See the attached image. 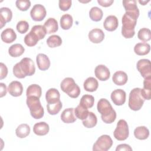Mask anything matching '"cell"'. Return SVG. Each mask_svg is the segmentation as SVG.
Wrapping results in <instances>:
<instances>
[{
  "label": "cell",
  "instance_id": "4316f807",
  "mask_svg": "<svg viewBox=\"0 0 151 151\" xmlns=\"http://www.w3.org/2000/svg\"><path fill=\"white\" fill-rule=\"evenodd\" d=\"M150 50V46L146 42H139L135 45L134 51L138 55H145L147 54Z\"/></svg>",
  "mask_w": 151,
  "mask_h": 151
},
{
  "label": "cell",
  "instance_id": "7c38bea8",
  "mask_svg": "<svg viewBox=\"0 0 151 151\" xmlns=\"http://www.w3.org/2000/svg\"><path fill=\"white\" fill-rule=\"evenodd\" d=\"M94 73L96 77L100 81H106L110 76L109 69L103 64L99 65L95 68Z\"/></svg>",
  "mask_w": 151,
  "mask_h": 151
},
{
  "label": "cell",
  "instance_id": "d4e9b609",
  "mask_svg": "<svg viewBox=\"0 0 151 151\" xmlns=\"http://www.w3.org/2000/svg\"><path fill=\"white\" fill-rule=\"evenodd\" d=\"M83 86L86 91L88 92H93L97 89L99 87V83L95 78L90 77L84 81Z\"/></svg>",
  "mask_w": 151,
  "mask_h": 151
},
{
  "label": "cell",
  "instance_id": "836d02e7",
  "mask_svg": "<svg viewBox=\"0 0 151 151\" xmlns=\"http://www.w3.org/2000/svg\"><path fill=\"white\" fill-rule=\"evenodd\" d=\"M97 123V119L96 114L91 112L89 111L88 115L87 118L83 120V124L87 128H92L94 127Z\"/></svg>",
  "mask_w": 151,
  "mask_h": 151
},
{
  "label": "cell",
  "instance_id": "d6986e66",
  "mask_svg": "<svg viewBox=\"0 0 151 151\" xmlns=\"http://www.w3.org/2000/svg\"><path fill=\"white\" fill-rule=\"evenodd\" d=\"M1 37L2 41L6 44H9L16 40L17 34L13 29L8 28L2 32Z\"/></svg>",
  "mask_w": 151,
  "mask_h": 151
},
{
  "label": "cell",
  "instance_id": "7dc6e473",
  "mask_svg": "<svg viewBox=\"0 0 151 151\" xmlns=\"http://www.w3.org/2000/svg\"><path fill=\"white\" fill-rule=\"evenodd\" d=\"M113 0H97V2L103 7H108L113 3Z\"/></svg>",
  "mask_w": 151,
  "mask_h": 151
},
{
  "label": "cell",
  "instance_id": "44dd1931",
  "mask_svg": "<svg viewBox=\"0 0 151 151\" xmlns=\"http://www.w3.org/2000/svg\"><path fill=\"white\" fill-rule=\"evenodd\" d=\"M49 130V125L44 122L37 123L33 127L34 133L38 136L46 135L48 133Z\"/></svg>",
  "mask_w": 151,
  "mask_h": 151
},
{
  "label": "cell",
  "instance_id": "8992f818",
  "mask_svg": "<svg viewBox=\"0 0 151 151\" xmlns=\"http://www.w3.org/2000/svg\"><path fill=\"white\" fill-rule=\"evenodd\" d=\"M140 88H134L132 89L129 97V107L134 111L139 110L145 101V99L141 95Z\"/></svg>",
  "mask_w": 151,
  "mask_h": 151
},
{
  "label": "cell",
  "instance_id": "74e56055",
  "mask_svg": "<svg viewBox=\"0 0 151 151\" xmlns=\"http://www.w3.org/2000/svg\"><path fill=\"white\" fill-rule=\"evenodd\" d=\"M47 44L50 48L59 47L62 44V39L59 35H52L47 38Z\"/></svg>",
  "mask_w": 151,
  "mask_h": 151
},
{
  "label": "cell",
  "instance_id": "52a82bcc",
  "mask_svg": "<svg viewBox=\"0 0 151 151\" xmlns=\"http://www.w3.org/2000/svg\"><path fill=\"white\" fill-rule=\"evenodd\" d=\"M129 134V130L127 123L123 119H120L117 123L113 135L116 139L119 141L126 140Z\"/></svg>",
  "mask_w": 151,
  "mask_h": 151
},
{
  "label": "cell",
  "instance_id": "7bdbcfd3",
  "mask_svg": "<svg viewBox=\"0 0 151 151\" xmlns=\"http://www.w3.org/2000/svg\"><path fill=\"white\" fill-rule=\"evenodd\" d=\"M29 28V24L26 21H20L17 24V30L20 34H24L27 32Z\"/></svg>",
  "mask_w": 151,
  "mask_h": 151
},
{
  "label": "cell",
  "instance_id": "ac0fdd59",
  "mask_svg": "<svg viewBox=\"0 0 151 151\" xmlns=\"http://www.w3.org/2000/svg\"><path fill=\"white\" fill-rule=\"evenodd\" d=\"M36 61L38 67L40 70H47L50 66V59L47 55L44 54H38L36 58Z\"/></svg>",
  "mask_w": 151,
  "mask_h": 151
},
{
  "label": "cell",
  "instance_id": "bcb514c9",
  "mask_svg": "<svg viewBox=\"0 0 151 151\" xmlns=\"http://www.w3.org/2000/svg\"><path fill=\"white\" fill-rule=\"evenodd\" d=\"M116 150V151H122V150L132 151V148L130 147V145H129L127 144H120L117 146Z\"/></svg>",
  "mask_w": 151,
  "mask_h": 151
},
{
  "label": "cell",
  "instance_id": "e0dca14e",
  "mask_svg": "<svg viewBox=\"0 0 151 151\" xmlns=\"http://www.w3.org/2000/svg\"><path fill=\"white\" fill-rule=\"evenodd\" d=\"M12 17V12L11 10L7 7H2L0 9V24L1 28L5 25L6 22L11 21Z\"/></svg>",
  "mask_w": 151,
  "mask_h": 151
},
{
  "label": "cell",
  "instance_id": "5b68a950",
  "mask_svg": "<svg viewBox=\"0 0 151 151\" xmlns=\"http://www.w3.org/2000/svg\"><path fill=\"white\" fill-rule=\"evenodd\" d=\"M60 88L69 97L75 99L80 94V88L75 83L74 79L71 77L65 78L61 83Z\"/></svg>",
  "mask_w": 151,
  "mask_h": 151
},
{
  "label": "cell",
  "instance_id": "ba28073f",
  "mask_svg": "<svg viewBox=\"0 0 151 151\" xmlns=\"http://www.w3.org/2000/svg\"><path fill=\"white\" fill-rule=\"evenodd\" d=\"M113 145V140L110 136L103 134L100 136L93 146L94 151H107Z\"/></svg>",
  "mask_w": 151,
  "mask_h": 151
},
{
  "label": "cell",
  "instance_id": "2e32d148",
  "mask_svg": "<svg viewBox=\"0 0 151 151\" xmlns=\"http://www.w3.org/2000/svg\"><path fill=\"white\" fill-rule=\"evenodd\" d=\"M119 25L117 18L114 15H109L105 19L103 26L106 30L109 31H113L116 30Z\"/></svg>",
  "mask_w": 151,
  "mask_h": 151
},
{
  "label": "cell",
  "instance_id": "d590c367",
  "mask_svg": "<svg viewBox=\"0 0 151 151\" xmlns=\"http://www.w3.org/2000/svg\"><path fill=\"white\" fill-rule=\"evenodd\" d=\"M88 113L89 111L88 110V109L84 107V106L80 104L74 109V114L76 115V118L82 120L87 118V117L88 115Z\"/></svg>",
  "mask_w": 151,
  "mask_h": 151
},
{
  "label": "cell",
  "instance_id": "681fc988",
  "mask_svg": "<svg viewBox=\"0 0 151 151\" xmlns=\"http://www.w3.org/2000/svg\"><path fill=\"white\" fill-rule=\"evenodd\" d=\"M149 2V0H148V1H139V2L140 3V4H141L142 5H146L147 2Z\"/></svg>",
  "mask_w": 151,
  "mask_h": 151
},
{
  "label": "cell",
  "instance_id": "f6af8a7d",
  "mask_svg": "<svg viewBox=\"0 0 151 151\" xmlns=\"http://www.w3.org/2000/svg\"><path fill=\"white\" fill-rule=\"evenodd\" d=\"M0 67H1V74H0V79L2 80L5 78L8 74V68L3 63H0Z\"/></svg>",
  "mask_w": 151,
  "mask_h": 151
},
{
  "label": "cell",
  "instance_id": "484cf974",
  "mask_svg": "<svg viewBox=\"0 0 151 151\" xmlns=\"http://www.w3.org/2000/svg\"><path fill=\"white\" fill-rule=\"evenodd\" d=\"M44 27H45L47 34H52L57 31L58 25L57 21L54 18H49L44 23Z\"/></svg>",
  "mask_w": 151,
  "mask_h": 151
},
{
  "label": "cell",
  "instance_id": "ab89813d",
  "mask_svg": "<svg viewBox=\"0 0 151 151\" xmlns=\"http://www.w3.org/2000/svg\"><path fill=\"white\" fill-rule=\"evenodd\" d=\"M137 37L140 40L143 42H147L151 39V31L147 28H141L138 31Z\"/></svg>",
  "mask_w": 151,
  "mask_h": 151
},
{
  "label": "cell",
  "instance_id": "5bb4252c",
  "mask_svg": "<svg viewBox=\"0 0 151 151\" xmlns=\"http://www.w3.org/2000/svg\"><path fill=\"white\" fill-rule=\"evenodd\" d=\"M8 91L9 94L14 97L20 96L23 92V86L19 81H13L9 83Z\"/></svg>",
  "mask_w": 151,
  "mask_h": 151
},
{
  "label": "cell",
  "instance_id": "9c48e42d",
  "mask_svg": "<svg viewBox=\"0 0 151 151\" xmlns=\"http://www.w3.org/2000/svg\"><path fill=\"white\" fill-rule=\"evenodd\" d=\"M136 67L137 70L144 78L151 77V65L149 60H139L137 63Z\"/></svg>",
  "mask_w": 151,
  "mask_h": 151
},
{
  "label": "cell",
  "instance_id": "d6a6232c",
  "mask_svg": "<svg viewBox=\"0 0 151 151\" xmlns=\"http://www.w3.org/2000/svg\"><path fill=\"white\" fill-rule=\"evenodd\" d=\"M30 133V127L28 124L23 123L19 124L15 130V133L17 137L24 138L29 135Z\"/></svg>",
  "mask_w": 151,
  "mask_h": 151
},
{
  "label": "cell",
  "instance_id": "6da1fadb",
  "mask_svg": "<svg viewBox=\"0 0 151 151\" xmlns=\"http://www.w3.org/2000/svg\"><path fill=\"white\" fill-rule=\"evenodd\" d=\"M35 71L33 61L28 57L22 58L13 67V74L18 78H24L27 76H32Z\"/></svg>",
  "mask_w": 151,
  "mask_h": 151
},
{
  "label": "cell",
  "instance_id": "f35d334b",
  "mask_svg": "<svg viewBox=\"0 0 151 151\" xmlns=\"http://www.w3.org/2000/svg\"><path fill=\"white\" fill-rule=\"evenodd\" d=\"M94 103V98L93 96L90 94H85L81 98L80 104L82 105L84 107L88 109L93 106Z\"/></svg>",
  "mask_w": 151,
  "mask_h": 151
},
{
  "label": "cell",
  "instance_id": "f546056e",
  "mask_svg": "<svg viewBox=\"0 0 151 151\" xmlns=\"http://www.w3.org/2000/svg\"><path fill=\"white\" fill-rule=\"evenodd\" d=\"M25 51L24 47L20 44H15L12 45L8 49L9 54L12 57H18L21 56Z\"/></svg>",
  "mask_w": 151,
  "mask_h": 151
},
{
  "label": "cell",
  "instance_id": "e575fe53",
  "mask_svg": "<svg viewBox=\"0 0 151 151\" xmlns=\"http://www.w3.org/2000/svg\"><path fill=\"white\" fill-rule=\"evenodd\" d=\"M103 13L102 10L97 6L92 7L89 12V16L93 21L98 22L102 19Z\"/></svg>",
  "mask_w": 151,
  "mask_h": 151
},
{
  "label": "cell",
  "instance_id": "83f0119b",
  "mask_svg": "<svg viewBox=\"0 0 151 151\" xmlns=\"http://www.w3.org/2000/svg\"><path fill=\"white\" fill-rule=\"evenodd\" d=\"M134 135L137 139L145 140L149 136V130L145 126H139L134 129Z\"/></svg>",
  "mask_w": 151,
  "mask_h": 151
},
{
  "label": "cell",
  "instance_id": "f1b7e54d",
  "mask_svg": "<svg viewBox=\"0 0 151 151\" xmlns=\"http://www.w3.org/2000/svg\"><path fill=\"white\" fill-rule=\"evenodd\" d=\"M42 94L41 87L38 84H31L27 88L26 95L27 97L35 96L38 98H40Z\"/></svg>",
  "mask_w": 151,
  "mask_h": 151
},
{
  "label": "cell",
  "instance_id": "9a60e30c",
  "mask_svg": "<svg viewBox=\"0 0 151 151\" xmlns=\"http://www.w3.org/2000/svg\"><path fill=\"white\" fill-rule=\"evenodd\" d=\"M88 37L91 42L94 44H99L104 40V33L101 29L94 28L89 32Z\"/></svg>",
  "mask_w": 151,
  "mask_h": 151
},
{
  "label": "cell",
  "instance_id": "7a4b0ae2",
  "mask_svg": "<svg viewBox=\"0 0 151 151\" xmlns=\"http://www.w3.org/2000/svg\"><path fill=\"white\" fill-rule=\"evenodd\" d=\"M97 108L101 114V118L104 123L110 124L116 119V113L110 102L106 99H101L97 103Z\"/></svg>",
  "mask_w": 151,
  "mask_h": 151
},
{
  "label": "cell",
  "instance_id": "8d00e7d4",
  "mask_svg": "<svg viewBox=\"0 0 151 151\" xmlns=\"http://www.w3.org/2000/svg\"><path fill=\"white\" fill-rule=\"evenodd\" d=\"M63 104L61 101L60 100L54 103H47V109L48 113L51 115H55L59 113L62 108Z\"/></svg>",
  "mask_w": 151,
  "mask_h": 151
},
{
  "label": "cell",
  "instance_id": "c3c4849f",
  "mask_svg": "<svg viewBox=\"0 0 151 151\" xmlns=\"http://www.w3.org/2000/svg\"><path fill=\"white\" fill-rule=\"evenodd\" d=\"M0 86H1V95H0V97H4V96L6 95L8 88H6V85L3 83H0Z\"/></svg>",
  "mask_w": 151,
  "mask_h": 151
},
{
  "label": "cell",
  "instance_id": "60d3db41",
  "mask_svg": "<svg viewBox=\"0 0 151 151\" xmlns=\"http://www.w3.org/2000/svg\"><path fill=\"white\" fill-rule=\"evenodd\" d=\"M31 30L34 32L38 36L40 40L43 39L45 37V35L47 34V31L44 25H34L32 27Z\"/></svg>",
  "mask_w": 151,
  "mask_h": 151
},
{
  "label": "cell",
  "instance_id": "ee69618b",
  "mask_svg": "<svg viewBox=\"0 0 151 151\" xmlns=\"http://www.w3.org/2000/svg\"><path fill=\"white\" fill-rule=\"evenodd\" d=\"M71 3L72 2L71 0H60L59 1L58 6L61 11H66L71 7Z\"/></svg>",
  "mask_w": 151,
  "mask_h": 151
},
{
  "label": "cell",
  "instance_id": "8fae6325",
  "mask_svg": "<svg viewBox=\"0 0 151 151\" xmlns=\"http://www.w3.org/2000/svg\"><path fill=\"white\" fill-rule=\"evenodd\" d=\"M110 97L114 104L117 106H122L126 101V94L122 89H116L112 91Z\"/></svg>",
  "mask_w": 151,
  "mask_h": 151
},
{
  "label": "cell",
  "instance_id": "4dcf8cb0",
  "mask_svg": "<svg viewBox=\"0 0 151 151\" xmlns=\"http://www.w3.org/2000/svg\"><path fill=\"white\" fill-rule=\"evenodd\" d=\"M39 40L38 36L31 30L25 36L24 39L25 44L28 47L35 46Z\"/></svg>",
  "mask_w": 151,
  "mask_h": 151
},
{
  "label": "cell",
  "instance_id": "b9f144b4",
  "mask_svg": "<svg viewBox=\"0 0 151 151\" xmlns=\"http://www.w3.org/2000/svg\"><path fill=\"white\" fill-rule=\"evenodd\" d=\"M16 6L21 11H27L30 6L31 2L29 0H17L15 2Z\"/></svg>",
  "mask_w": 151,
  "mask_h": 151
},
{
  "label": "cell",
  "instance_id": "603a6c76",
  "mask_svg": "<svg viewBox=\"0 0 151 151\" xmlns=\"http://www.w3.org/2000/svg\"><path fill=\"white\" fill-rule=\"evenodd\" d=\"M128 80L127 74L123 71H117L115 72L112 77L113 83L117 86L124 85Z\"/></svg>",
  "mask_w": 151,
  "mask_h": 151
},
{
  "label": "cell",
  "instance_id": "4fadbf2b",
  "mask_svg": "<svg viewBox=\"0 0 151 151\" xmlns=\"http://www.w3.org/2000/svg\"><path fill=\"white\" fill-rule=\"evenodd\" d=\"M123 5L125 9L126 12L134 15L137 18L139 17V10L137 6L136 1L135 0L123 1Z\"/></svg>",
  "mask_w": 151,
  "mask_h": 151
},
{
  "label": "cell",
  "instance_id": "3957f363",
  "mask_svg": "<svg viewBox=\"0 0 151 151\" xmlns=\"http://www.w3.org/2000/svg\"><path fill=\"white\" fill-rule=\"evenodd\" d=\"M137 18V17L127 12H125L123 15L122 19V34L124 38H131L134 35V28L136 25Z\"/></svg>",
  "mask_w": 151,
  "mask_h": 151
},
{
  "label": "cell",
  "instance_id": "277c9868",
  "mask_svg": "<svg viewBox=\"0 0 151 151\" xmlns=\"http://www.w3.org/2000/svg\"><path fill=\"white\" fill-rule=\"evenodd\" d=\"M26 103L33 118L40 119L44 116V110L41 104L40 98L35 96L27 97Z\"/></svg>",
  "mask_w": 151,
  "mask_h": 151
},
{
  "label": "cell",
  "instance_id": "cb8c5ba5",
  "mask_svg": "<svg viewBox=\"0 0 151 151\" xmlns=\"http://www.w3.org/2000/svg\"><path fill=\"white\" fill-rule=\"evenodd\" d=\"M60 94L58 90L54 88H50L45 94V99L47 103H54L60 101Z\"/></svg>",
  "mask_w": 151,
  "mask_h": 151
},
{
  "label": "cell",
  "instance_id": "ffe728a7",
  "mask_svg": "<svg viewBox=\"0 0 151 151\" xmlns=\"http://www.w3.org/2000/svg\"><path fill=\"white\" fill-rule=\"evenodd\" d=\"M140 93L145 100H149L151 98V77L145 78L143 81V88L140 89Z\"/></svg>",
  "mask_w": 151,
  "mask_h": 151
},
{
  "label": "cell",
  "instance_id": "30bf717a",
  "mask_svg": "<svg viewBox=\"0 0 151 151\" xmlns=\"http://www.w3.org/2000/svg\"><path fill=\"white\" fill-rule=\"evenodd\" d=\"M46 9L45 7L41 4H35L30 11L31 18L35 21H41L44 19L46 16Z\"/></svg>",
  "mask_w": 151,
  "mask_h": 151
},
{
  "label": "cell",
  "instance_id": "1f68e13d",
  "mask_svg": "<svg viewBox=\"0 0 151 151\" xmlns=\"http://www.w3.org/2000/svg\"><path fill=\"white\" fill-rule=\"evenodd\" d=\"M73 19L71 15L68 14H64L60 18V25L64 30L69 29L73 25Z\"/></svg>",
  "mask_w": 151,
  "mask_h": 151
},
{
  "label": "cell",
  "instance_id": "7402d4cb",
  "mask_svg": "<svg viewBox=\"0 0 151 151\" xmlns=\"http://www.w3.org/2000/svg\"><path fill=\"white\" fill-rule=\"evenodd\" d=\"M76 119L74 113V108L66 109L61 114V119L65 123H73L76 121Z\"/></svg>",
  "mask_w": 151,
  "mask_h": 151
}]
</instances>
